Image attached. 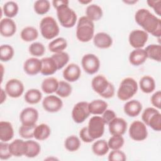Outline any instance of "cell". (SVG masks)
Segmentation results:
<instances>
[{
    "mask_svg": "<svg viewBox=\"0 0 161 161\" xmlns=\"http://www.w3.org/2000/svg\"><path fill=\"white\" fill-rule=\"evenodd\" d=\"M136 23L147 33L160 38L161 36V19L145 8L138 9L135 14Z\"/></svg>",
    "mask_w": 161,
    "mask_h": 161,
    "instance_id": "1",
    "label": "cell"
},
{
    "mask_svg": "<svg viewBox=\"0 0 161 161\" xmlns=\"http://www.w3.org/2000/svg\"><path fill=\"white\" fill-rule=\"evenodd\" d=\"M69 1H53L52 4L57 10V18L60 25L67 28L73 27L77 21L75 12L69 6Z\"/></svg>",
    "mask_w": 161,
    "mask_h": 161,
    "instance_id": "2",
    "label": "cell"
},
{
    "mask_svg": "<svg viewBox=\"0 0 161 161\" xmlns=\"http://www.w3.org/2000/svg\"><path fill=\"white\" fill-rule=\"evenodd\" d=\"M94 36V24L86 16L80 17L77 22L76 36L81 42H88Z\"/></svg>",
    "mask_w": 161,
    "mask_h": 161,
    "instance_id": "3",
    "label": "cell"
},
{
    "mask_svg": "<svg viewBox=\"0 0 161 161\" xmlns=\"http://www.w3.org/2000/svg\"><path fill=\"white\" fill-rule=\"evenodd\" d=\"M92 89L101 97L109 99L114 95V87L107 79L102 75L95 76L91 82Z\"/></svg>",
    "mask_w": 161,
    "mask_h": 161,
    "instance_id": "4",
    "label": "cell"
},
{
    "mask_svg": "<svg viewBox=\"0 0 161 161\" xmlns=\"http://www.w3.org/2000/svg\"><path fill=\"white\" fill-rule=\"evenodd\" d=\"M137 91L136 81L131 77H126L121 82L117 92V96L121 101H128L136 93Z\"/></svg>",
    "mask_w": 161,
    "mask_h": 161,
    "instance_id": "5",
    "label": "cell"
},
{
    "mask_svg": "<svg viewBox=\"0 0 161 161\" xmlns=\"http://www.w3.org/2000/svg\"><path fill=\"white\" fill-rule=\"evenodd\" d=\"M40 30L42 36L47 40H52L58 35L59 26L55 19L51 16L42 18L40 23Z\"/></svg>",
    "mask_w": 161,
    "mask_h": 161,
    "instance_id": "6",
    "label": "cell"
},
{
    "mask_svg": "<svg viewBox=\"0 0 161 161\" xmlns=\"http://www.w3.org/2000/svg\"><path fill=\"white\" fill-rule=\"evenodd\" d=\"M142 119L146 125L153 130H161V114L156 108L149 107L145 109L142 114Z\"/></svg>",
    "mask_w": 161,
    "mask_h": 161,
    "instance_id": "7",
    "label": "cell"
},
{
    "mask_svg": "<svg viewBox=\"0 0 161 161\" xmlns=\"http://www.w3.org/2000/svg\"><path fill=\"white\" fill-rule=\"evenodd\" d=\"M105 123L102 117L99 116H92L88 123L87 131L89 136L94 140L103 136L104 132Z\"/></svg>",
    "mask_w": 161,
    "mask_h": 161,
    "instance_id": "8",
    "label": "cell"
},
{
    "mask_svg": "<svg viewBox=\"0 0 161 161\" xmlns=\"http://www.w3.org/2000/svg\"><path fill=\"white\" fill-rule=\"evenodd\" d=\"M129 135L135 141H143L148 135L146 125L139 120L133 121L129 128Z\"/></svg>",
    "mask_w": 161,
    "mask_h": 161,
    "instance_id": "9",
    "label": "cell"
},
{
    "mask_svg": "<svg viewBox=\"0 0 161 161\" xmlns=\"http://www.w3.org/2000/svg\"><path fill=\"white\" fill-rule=\"evenodd\" d=\"M81 65L86 73L92 75L96 74L99 70L100 67V61L96 55L87 53L82 57Z\"/></svg>",
    "mask_w": 161,
    "mask_h": 161,
    "instance_id": "10",
    "label": "cell"
},
{
    "mask_svg": "<svg viewBox=\"0 0 161 161\" xmlns=\"http://www.w3.org/2000/svg\"><path fill=\"white\" fill-rule=\"evenodd\" d=\"M89 110V103L80 101L75 104L72 111V117L74 122L81 123L84 122L90 115Z\"/></svg>",
    "mask_w": 161,
    "mask_h": 161,
    "instance_id": "11",
    "label": "cell"
},
{
    "mask_svg": "<svg viewBox=\"0 0 161 161\" xmlns=\"http://www.w3.org/2000/svg\"><path fill=\"white\" fill-rule=\"evenodd\" d=\"M148 35L147 32L141 30H134L129 35L128 41L130 45L135 48H142L147 43Z\"/></svg>",
    "mask_w": 161,
    "mask_h": 161,
    "instance_id": "12",
    "label": "cell"
},
{
    "mask_svg": "<svg viewBox=\"0 0 161 161\" xmlns=\"http://www.w3.org/2000/svg\"><path fill=\"white\" fill-rule=\"evenodd\" d=\"M5 91L11 97L18 98L24 92V85L21 80L17 79H11L6 82Z\"/></svg>",
    "mask_w": 161,
    "mask_h": 161,
    "instance_id": "13",
    "label": "cell"
},
{
    "mask_svg": "<svg viewBox=\"0 0 161 161\" xmlns=\"http://www.w3.org/2000/svg\"><path fill=\"white\" fill-rule=\"evenodd\" d=\"M42 106L47 112L56 113L62 109L63 102L58 96L49 95L43 99L42 101Z\"/></svg>",
    "mask_w": 161,
    "mask_h": 161,
    "instance_id": "14",
    "label": "cell"
},
{
    "mask_svg": "<svg viewBox=\"0 0 161 161\" xmlns=\"http://www.w3.org/2000/svg\"><path fill=\"white\" fill-rule=\"evenodd\" d=\"M19 119L21 125H36V121L38 119V112L33 108H26L21 111L19 115Z\"/></svg>",
    "mask_w": 161,
    "mask_h": 161,
    "instance_id": "15",
    "label": "cell"
},
{
    "mask_svg": "<svg viewBox=\"0 0 161 161\" xmlns=\"http://www.w3.org/2000/svg\"><path fill=\"white\" fill-rule=\"evenodd\" d=\"M109 133L112 135H123L126 131L127 123L122 118L116 117L108 124Z\"/></svg>",
    "mask_w": 161,
    "mask_h": 161,
    "instance_id": "16",
    "label": "cell"
},
{
    "mask_svg": "<svg viewBox=\"0 0 161 161\" xmlns=\"http://www.w3.org/2000/svg\"><path fill=\"white\" fill-rule=\"evenodd\" d=\"M24 71L30 75H35L41 72L42 61L36 57H31L25 60L23 65Z\"/></svg>",
    "mask_w": 161,
    "mask_h": 161,
    "instance_id": "17",
    "label": "cell"
},
{
    "mask_svg": "<svg viewBox=\"0 0 161 161\" xmlns=\"http://www.w3.org/2000/svg\"><path fill=\"white\" fill-rule=\"evenodd\" d=\"M81 70L79 66L75 64H69L63 71V77L68 82L77 81L80 77Z\"/></svg>",
    "mask_w": 161,
    "mask_h": 161,
    "instance_id": "18",
    "label": "cell"
},
{
    "mask_svg": "<svg viewBox=\"0 0 161 161\" xmlns=\"http://www.w3.org/2000/svg\"><path fill=\"white\" fill-rule=\"evenodd\" d=\"M16 31V25L11 18H5L0 21V33L3 36H12Z\"/></svg>",
    "mask_w": 161,
    "mask_h": 161,
    "instance_id": "19",
    "label": "cell"
},
{
    "mask_svg": "<svg viewBox=\"0 0 161 161\" xmlns=\"http://www.w3.org/2000/svg\"><path fill=\"white\" fill-rule=\"evenodd\" d=\"M94 45L102 49L108 48L113 44V39L109 35L104 32H99L93 37Z\"/></svg>",
    "mask_w": 161,
    "mask_h": 161,
    "instance_id": "20",
    "label": "cell"
},
{
    "mask_svg": "<svg viewBox=\"0 0 161 161\" xmlns=\"http://www.w3.org/2000/svg\"><path fill=\"white\" fill-rule=\"evenodd\" d=\"M124 112L130 117H136L140 114L142 110V103L135 99L128 101L123 107Z\"/></svg>",
    "mask_w": 161,
    "mask_h": 161,
    "instance_id": "21",
    "label": "cell"
},
{
    "mask_svg": "<svg viewBox=\"0 0 161 161\" xmlns=\"http://www.w3.org/2000/svg\"><path fill=\"white\" fill-rule=\"evenodd\" d=\"M27 149L26 141L21 139H16L9 144V150L13 156L21 157L25 155Z\"/></svg>",
    "mask_w": 161,
    "mask_h": 161,
    "instance_id": "22",
    "label": "cell"
},
{
    "mask_svg": "<svg viewBox=\"0 0 161 161\" xmlns=\"http://www.w3.org/2000/svg\"><path fill=\"white\" fill-rule=\"evenodd\" d=\"M147 59V53L143 48H135L129 55V61L130 64L135 66H138L143 64Z\"/></svg>",
    "mask_w": 161,
    "mask_h": 161,
    "instance_id": "23",
    "label": "cell"
},
{
    "mask_svg": "<svg viewBox=\"0 0 161 161\" xmlns=\"http://www.w3.org/2000/svg\"><path fill=\"white\" fill-rule=\"evenodd\" d=\"M14 136V130L11 123L6 121L0 122V140L1 142H8Z\"/></svg>",
    "mask_w": 161,
    "mask_h": 161,
    "instance_id": "24",
    "label": "cell"
},
{
    "mask_svg": "<svg viewBox=\"0 0 161 161\" xmlns=\"http://www.w3.org/2000/svg\"><path fill=\"white\" fill-rule=\"evenodd\" d=\"M42 69L41 74L44 75H51L58 70L55 62L52 57H44L41 59Z\"/></svg>",
    "mask_w": 161,
    "mask_h": 161,
    "instance_id": "25",
    "label": "cell"
},
{
    "mask_svg": "<svg viewBox=\"0 0 161 161\" xmlns=\"http://www.w3.org/2000/svg\"><path fill=\"white\" fill-rule=\"evenodd\" d=\"M108 108V103L101 99L93 100L89 103V110L91 114L94 115L102 114Z\"/></svg>",
    "mask_w": 161,
    "mask_h": 161,
    "instance_id": "26",
    "label": "cell"
},
{
    "mask_svg": "<svg viewBox=\"0 0 161 161\" xmlns=\"http://www.w3.org/2000/svg\"><path fill=\"white\" fill-rule=\"evenodd\" d=\"M140 87L144 93L149 94L155 89V82L153 78L149 75H145L141 78L139 82Z\"/></svg>",
    "mask_w": 161,
    "mask_h": 161,
    "instance_id": "27",
    "label": "cell"
},
{
    "mask_svg": "<svg viewBox=\"0 0 161 161\" xmlns=\"http://www.w3.org/2000/svg\"><path fill=\"white\" fill-rule=\"evenodd\" d=\"M58 82L59 81L55 77H47L45 79L42 83V89L47 94L53 93L56 92L58 88Z\"/></svg>",
    "mask_w": 161,
    "mask_h": 161,
    "instance_id": "28",
    "label": "cell"
},
{
    "mask_svg": "<svg viewBox=\"0 0 161 161\" xmlns=\"http://www.w3.org/2000/svg\"><path fill=\"white\" fill-rule=\"evenodd\" d=\"M51 133L49 126L45 123H42L36 126L34 130V138L36 140L43 141L47 139Z\"/></svg>",
    "mask_w": 161,
    "mask_h": 161,
    "instance_id": "29",
    "label": "cell"
},
{
    "mask_svg": "<svg viewBox=\"0 0 161 161\" xmlns=\"http://www.w3.org/2000/svg\"><path fill=\"white\" fill-rule=\"evenodd\" d=\"M86 16L92 21L99 20L103 14L102 8L97 4L89 5L86 10Z\"/></svg>",
    "mask_w": 161,
    "mask_h": 161,
    "instance_id": "30",
    "label": "cell"
},
{
    "mask_svg": "<svg viewBox=\"0 0 161 161\" xmlns=\"http://www.w3.org/2000/svg\"><path fill=\"white\" fill-rule=\"evenodd\" d=\"M67 47V40L63 37L54 39L48 44V49L53 53H59L64 52Z\"/></svg>",
    "mask_w": 161,
    "mask_h": 161,
    "instance_id": "31",
    "label": "cell"
},
{
    "mask_svg": "<svg viewBox=\"0 0 161 161\" xmlns=\"http://www.w3.org/2000/svg\"><path fill=\"white\" fill-rule=\"evenodd\" d=\"M147 58L153 60L160 62L161 60V46L158 44H152L147 46L145 49Z\"/></svg>",
    "mask_w": 161,
    "mask_h": 161,
    "instance_id": "32",
    "label": "cell"
},
{
    "mask_svg": "<svg viewBox=\"0 0 161 161\" xmlns=\"http://www.w3.org/2000/svg\"><path fill=\"white\" fill-rule=\"evenodd\" d=\"M109 146L108 142L104 140H98L96 141L92 145V152L97 156H103L109 151Z\"/></svg>",
    "mask_w": 161,
    "mask_h": 161,
    "instance_id": "33",
    "label": "cell"
},
{
    "mask_svg": "<svg viewBox=\"0 0 161 161\" xmlns=\"http://www.w3.org/2000/svg\"><path fill=\"white\" fill-rule=\"evenodd\" d=\"M24 98L27 103L35 104L38 103L41 101L42 94L40 91L37 89H31L26 92Z\"/></svg>",
    "mask_w": 161,
    "mask_h": 161,
    "instance_id": "34",
    "label": "cell"
},
{
    "mask_svg": "<svg viewBox=\"0 0 161 161\" xmlns=\"http://www.w3.org/2000/svg\"><path fill=\"white\" fill-rule=\"evenodd\" d=\"M21 39L26 42L35 40L38 36L37 30L33 26H26L24 28L20 34Z\"/></svg>",
    "mask_w": 161,
    "mask_h": 161,
    "instance_id": "35",
    "label": "cell"
},
{
    "mask_svg": "<svg viewBox=\"0 0 161 161\" xmlns=\"http://www.w3.org/2000/svg\"><path fill=\"white\" fill-rule=\"evenodd\" d=\"M27 145L26 152L25 153L26 157L28 158H34L39 155L41 151V147L40 144L34 140L26 141Z\"/></svg>",
    "mask_w": 161,
    "mask_h": 161,
    "instance_id": "36",
    "label": "cell"
},
{
    "mask_svg": "<svg viewBox=\"0 0 161 161\" xmlns=\"http://www.w3.org/2000/svg\"><path fill=\"white\" fill-rule=\"evenodd\" d=\"M18 10L19 8L16 3L14 1H8L3 5L2 11L6 18H12L17 15Z\"/></svg>",
    "mask_w": 161,
    "mask_h": 161,
    "instance_id": "37",
    "label": "cell"
},
{
    "mask_svg": "<svg viewBox=\"0 0 161 161\" xmlns=\"http://www.w3.org/2000/svg\"><path fill=\"white\" fill-rule=\"evenodd\" d=\"M51 57L55 62L58 70L62 69L65 65H66L70 58L69 54L65 52L55 53L52 55Z\"/></svg>",
    "mask_w": 161,
    "mask_h": 161,
    "instance_id": "38",
    "label": "cell"
},
{
    "mask_svg": "<svg viewBox=\"0 0 161 161\" xmlns=\"http://www.w3.org/2000/svg\"><path fill=\"white\" fill-rule=\"evenodd\" d=\"M64 146L68 151L75 152L79 150L80 147V141L77 136L71 135L65 139Z\"/></svg>",
    "mask_w": 161,
    "mask_h": 161,
    "instance_id": "39",
    "label": "cell"
},
{
    "mask_svg": "<svg viewBox=\"0 0 161 161\" xmlns=\"http://www.w3.org/2000/svg\"><path fill=\"white\" fill-rule=\"evenodd\" d=\"M72 90V87L69 82L60 80L58 82V86L55 92L57 96L61 97H67L70 95Z\"/></svg>",
    "mask_w": 161,
    "mask_h": 161,
    "instance_id": "40",
    "label": "cell"
},
{
    "mask_svg": "<svg viewBox=\"0 0 161 161\" xmlns=\"http://www.w3.org/2000/svg\"><path fill=\"white\" fill-rule=\"evenodd\" d=\"M33 8L36 14L43 15L49 11L50 3L48 0H38L34 3Z\"/></svg>",
    "mask_w": 161,
    "mask_h": 161,
    "instance_id": "41",
    "label": "cell"
},
{
    "mask_svg": "<svg viewBox=\"0 0 161 161\" xmlns=\"http://www.w3.org/2000/svg\"><path fill=\"white\" fill-rule=\"evenodd\" d=\"M14 53L13 48L8 44L2 45L0 47V59L2 62L10 60Z\"/></svg>",
    "mask_w": 161,
    "mask_h": 161,
    "instance_id": "42",
    "label": "cell"
},
{
    "mask_svg": "<svg viewBox=\"0 0 161 161\" xmlns=\"http://www.w3.org/2000/svg\"><path fill=\"white\" fill-rule=\"evenodd\" d=\"M124 143L125 140L121 135H112L108 142L109 148L111 150H119Z\"/></svg>",
    "mask_w": 161,
    "mask_h": 161,
    "instance_id": "43",
    "label": "cell"
},
{
    "mask_svg": "<svg viewBox=\"0 0 161 161\" xmlns=\"http://www.w3.org/2000/svg\"><path fill=\"white\" fill-rule=\"evenodd\" d=\"M28 50L30 53L35 57L42 56L45 52V48L40 42L32 43L30 45Z\"/></svg>",
    "mask_w": 161,
    "mask_h": 161,
    "instance_id": "44",
    "label": "cell"
},
{
    "mask_svg": "<svg viewBox=\"0 0 161 161\" xmlns=\"http://www.w3.org/2000/svg\"><path fill=\"white\" fill-rule=\"evenodd\" d=\"M36 125L26 126L23 125L19 128V134L20 136L25 139H30L34 137V130Z\"/></svg>",
    "mask_w": 161,
    "mask_h": 161,
    "instance_id": "45",
    "label": "cell"
},
{
    "mask_svg": "<svg viewBox=\"0 0 161 161\" xmlns=\"http://www.w3.org/2000/svg\"><path fill=\"white\" fill-rule=\"evenodd\" d=\"M126 159L125 153L119 149L112 150L108 155V160L109 161H125Z\"/></svg>",
    "mask_w": 161,
    "mask_h": 161,
    "instance_id": "46",
    "label": "cell"
},
{
    "mask_svg": "<svg viewBox=\"0 0 161 161\" xmlns=\"http://www.w3.org/2000/svg\"><path fill=\"white\" fill-rule=\"evenodd\" d=\"M12 154L9 150V144L1 142L0 143V158L1 160H7L11 157Z\"/></svg>",
    "mask_w": 161,
    "mask_h": 161,
    "instance_id": "47",
    "label": "cell"
},
{
    "mask_svg": "<svg viewBox=\"0 0 161 161\" xmlns=\"http://www.w3.org/2000/svg\"><path fill=\"white\" fill-rule=\"evenodd\" d=\"M102 118L105 123V125H108L116 117V114L114 111L111 109H106L104 112L102 114Z\"/></svg>",
    "mask_w": 161,
    "mask_h": 161,
    "instance_id": "48",
    "label": "cell"
},
{
    "mask_svg": "<svg viewBox=\"0 0 161 161\" xmlns=\"http://www.w3.org/2000/svg\"><path fill=\"white\" fill-rule=\"evenodd\" d=\"M151 103L156 108L160 109L161 108V91H156L151 97Z\"/></svg>",
    "mask_w": 161,
    "mask_h": 161,
    "instance_id": "49",
    "label": "cell"
},
{
    "mask_svg": "<svg viewBox=\"0 0 161 161\" xmlns=\"http://www.w3.org/2000/svg\"><path fill=\"white\" fill-rule=\"evenodd\" d=\"M147 4L150 8H152L154 10L155 13L157 15L161 16V1L149 0L147 1Z\"/></svg>",
    "mask_w": 161,
    "mask_h": 161,
    "instance_id": "50",
    "label": "cell"
},
{
    "mask_svg": "<svg viewBox=\"0 0 161 161\" xmlns=\"http://www.w3.org/2000/svg\"><path fill=\"white\" fill-rule=\"evenodd\" d=\"M79 136H80V139L82 140V141H83L85 143H91L94 141V140L89 135L87 126L83 127L80 130Z\"/></svg>",
    "mask_w": 161,
    "mask_h": 161,
    "instance_id": "51",
    "label": "cell"
},
{
    "mask_svg": "<svg viewBox=\"0 0 161 161\" xmlns=\"http://www.w3.org/2000/svg\"><path fill=\"white\" fill-rule=\"evenodd\" d=\"M6 94L7 93L6 92V91L3 89H1V101H0L1 104H3L6 101Z\"/></svg>",
    "mask_w": 161,
    "mask_h": 161,
    "instance_id": "52",
    "label": "cell"
},
{
    "mask_svg": "<svg viewBox=\"0 0 161 161\" xmlns=\"http://www.w3.org/2000/svg\"><path fill=\"white\" fill-rule=\"evenodd\" d=\"M91 0H89V1H84V0H81V1H79V2L81 4H89L90 3H91Z\"/></svg>",
    "mask_w": 161,
    "mask_h": 161,
    "instance_id": "53",
    "label": "cell"
},
{
    "mask_svg": "<svg viewBox=\"0 0 161 161\" xmlns=\"http://www.w3.org/2000/svg\"><path fill=\"white\" fill-rule=\"evenodd\" d=\"M125 3H126V4H134V3H136L137 1H124Z\"/></svg>",
    "mask_w": 161,
    "mask_h": 161,
    "instance_id": "54",
    "label": "cell"
}]
</instances>
